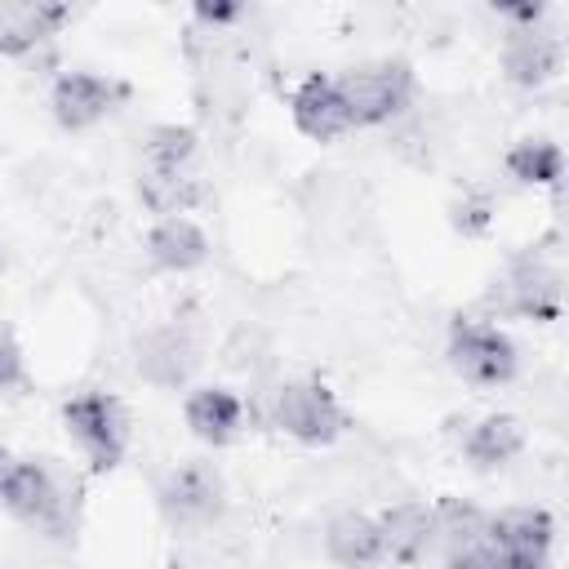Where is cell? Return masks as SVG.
I'll use <instances>...</instances> for the list:
<instances>
[{"label": "cell", "instance_id": "20", "mask_svg": "<svg viewBox=\"0 0 569 569\" xmlns=\"http://www.w3.org/2000/svg\"><path fill=\"white\" fill-rule=\"evenodd\" d=\"M156 360H169V382H178V378L187 373V365H191V347H187V342H182V333H173V329L151 333V338H147V347H142V356H138V369L147 373Z\"/></svg>", "mask_w": 569, "mask_h": 569}, {"label": "cell", "instance_id": "10", "mask_svg": "<svg viewBox=\"0 0 569 569\" xmlns=\"http://www.w3.org/2000/svg\"><path fill=\"white\" fill-rule=\"evenodd\" d=\"M480 538L493 547V551H507V556H538L547 560L551 542H556V520L547 507H507L498 516H489L480 525Z\"/></svg>", "mask_w": 569, "mask_h": 569}, {"label": "cell", "instance_id": "13", "mask_svg": "<svg viewBox=\"0 0 569 569\" xmlns=\"http://www.w3.org/2000/svg\"><path fill=\"white\" fill-rule=\"evenodd\" d=\"M507 311L533 316V320H556L560 316V271L538 258H520L507 271Z\"/></svg>", "mask_w": 569, "mask_h": 569}, {"label": "cell", "instance_id": "17", "mask_svg": "<svg viewBox=\"0 0 569 569\" xmlns=\"http://www.w3.org/2000/svg\"><path fill=\"white\" fill-rule=\"evenodd\" d=\"M378 520H382L387 556L400 560V565L418 560V556L431 547V538H436V511H431V507H418V502H400L396 511H387V516H378Z\"/></svg>", "mask_w": 569, "mask_h": 569}, {"label": "cell", "instance_id": "2", "mask_svg": "<svg viewBox=\"0 0 569 569\" xmlns=\"http://www.w3.org/2000/svg\"><path fill=\"white\" fill-rule=\"evenodd\" d=\"M62 422H67V436L80 445V453L89 458L93 471L120 467V458L129 449V413L116 396L80 391L62 405Z\"/></svg>", "mask_w": 569, "mask_h": 569}, {"label": "cell", "instance_id": "23", "mask_svg": "<svg viewBox=\"0 0 569 569\" xmlns=\"http://www.w3.org/2000/svg\"><path fill=\"white\" fill-rule=\"evenodd\" d=\"M485 569H547V560H538V556H507V551L489 547V565Z\"/></svg>", "mask_w": 569, "mask_h": 569}, {"label": "cell", "instance_id": "7", "mask_svg": "<svg viewBox=\"0 0 569 569\" xmlns=\"http://www.w3.org/2000/svg\"><path fill=\"white\" fill-rule=\"evenodd\" d=\"M124 93L129 89L120 80H107L98 71H62L49 89V111L62 129L76 133V129H89V124L107 120Z\"/></svg>", "mask_w": 569, "mask_h": 569}, {"label": "cell", "instance_id": "25", "mask_svg": "<svg viewBox=\"0 0 569 569\" xmlns=\"http://www.w3.org/2000/svg\"><path fill=\"white\" fill-rule=\"evenodd\" d=\"M0 267H4V258H0Z\"/></svg>", "mask_w": 569, "mask_h": 569}, {"label": "cell", "instance_id": "3", "mask_svg": "<svg viewBox=\"0 0 569 569\" xmlns=\"http://www.w3.org/2000/svg\"><path fill=\"white\" fill-rule=\"evenodd\" d=\"M338 93L347 102L351 129L387 124L413 102V71L409 62H369L338 76Z\"/></svg>", "mask_w": 569, "mask_h": 569}, {"label": "cell", "instance_id": "24", "mask_svg": "<svg viewBox=\"0 0 569 569\" xmlns=\"http://www.w3.org/2000/svg\"><path fill=\"white\" fill-rule=\"evenodd\" d=\"M9 462H13V458H9V449L0 445V485H4V471H9Z\"/></svg>", "mask_w": 569, "mask_h": 569}, {"label": "cell", "instance_id": "21", "mask_svg": "<svg viewBox=\"0 0 569 569\" xmlns=\"http://www.w3.org/2000/svg\"><path fill=\"white\" fill-rule=\"evenodd\" d=\"M27 382V356L18 347V338L9 329H0V391L22 387Z\"/></svg>", "mask_w": 569, "mask_h": 569}, {"label": "cell", "instance_id": "11", "mask_svg": "<svg viewBox=\"0 0 569 569\" xmlns=\"http://www.w3.org/2000/svg\"><path fill=\"white\" fill-rule=\"evenodd\" d=\"M560 62H565V49L542 27H525V31L511 27L507 31V44H502V71H507V80H516L525 89H542L547 80L560 76Z\"/></svg>", "mask_w": 569, "mask_h": 569}, {"label": "cell", "instance_id": "16", "mask_svg": "<svg viewBox=\"0 0 569 569\" xmlns=\"http://www.w3.org/2000/svg\"><path fill=\"white\" fill-rule=\"evenodd\" d=\"M525 449V422L516 413H489L480 418L467 440H462V453L476 462V467H502L511 462L516 453Z\"/></svg>", "mask_w": 569, "mask_h": 569}, {"label": "cell", "instance_id": "12", "mask_svg": "<svg viewBox=\"0 0 569 569\" xmlns=\"http://www.w3.org/2000/svg\"><path fill=\"white\" fill-rule=\"evenodd\" d=\"M325 551L338 569H369L378 560H387V538H382V520L365 516V511H342L329 520L325 529Z\"/></svg>", "mask_w": 569, "mask_h": 569}, {"label": "cell", "instance_id": "9", "mask_svg": "<svg viewBox=\"0 0 569 569\" xmlns=\"http://www.w3.org/2000/svg\"><path fill=\"white\" fill-rule=\"evenodd\" d=\"M160 507L173 525H204L222 507V480L204 462H182L160 485Z\"/></svg>", "mask_w": 569, "mask_h": 569}, {"label": "cell", "instance_id": "14", "mask_svg": "<svg viewBox=\"0 0 569 569\" xmlns=\"http://www.w3.org/2000/svg\"><path fill=\"white\" fill-rule=\"evenodd\" d=\"M182 418H187L191 436H200L204 445H227V440H236V431L244 422V405L227 387H196L182 400Z\"/></svg>", "mask_w": 569, "mask_h": 569}, {"label": "cell", "instance_id": "8", "mask_svg": "<svg viewBox=\"0 0 569 569\" xmlns=\"http://www.w3.org/2000/svg\"><path fill=\"white\" fill-rule=\"evenodd\" d=\"M289 116H293V129L311 142H333V138L351 133V116L338 93V80L320 76V71L298 80V89L289 93Z\"/></svg>", "mask_w": 569, "mask_h": 569}, {"label": "cell", "instance_id": "6", "mask_svg": "<svg viewBox=\"0 0 569 569\" xmlns=\"http://www.w3.org/2000/svg\"><path fill=\"white\" fill-rule=\"evenodd\" d=\"M0 507L31 529H58L67 511L62 489L44 462H9L4 485H0Z\"/></svg>", "mask_w": 569, "mask_h": 569}, {"label": "cell", "instance_id": "15", "mask_svg": "<svg viewBox=\"0 0 569 569\" xmlns=\"http://www.w3.org/2000/svg\"><path fill=\"white\" fill-rule=\"evenodd\" d=\"M147 258L160 271H191L209 258V236L191 218H160L147 231Z\"/></svg>", "mask_w": 569, "mask_h": 569}, {"label": "cell", "instance_id": "1", "mask_svg": "<svg viewBox=\"0 0 569 569\" xmlns=\"http://www.w3.org/2000/svg\"><path fill=\"white\" fill-rule=\"evenodd\" d=\"M138 196L160 218H182L204 196L200 173H196V129H187V124L151 129L147 151H142Z\"/></svg>", "mask_w": 569, "mask_h": 569}, {"label": "cell", "instance_id": "18", "mask_svg": "<svg viewBox=\"0 0 569 569\" xmlns=\"http://www.w3.org/2000/svg\"><path fill=\"white\" fill-rule=\"evenodd\" d=\"M71 18L67 4H27V9H9L0 22V53H22L36 40L53 36L62 22Z\"/></svg>", "mask_w": 569, "mask_h": 569}, {"label": "cell", "instance_id": "4", "mask_svg": "<svg viewBox=\"0 0 569 569\" xmlns=\"http://www.w3.org/2000/svg\"><path fill=\"white\" fill-rule=\"evenodd\" d=\"M271 422L298 445H333L351 427V418L338 405V396L316 378L284 382L276 391V400H271Z\"/></svg>", "mask_w": 569, "mask_h": 569}, {"label": "cell", "instance_id": "5", "mask_svg": "<svg viewBox=\"0 0 569 569\" xmlns=\"http://www.w3.org/2000/svg\"><path fill=\"white\" fill-rule=\"evenodd\" d=\"M449 365L458 378L476 382V387H502L516 378L520 369V351L516 342L485 320H453L449 325Z\"/></svg>", "mask_w": 569, "mask_h": 569}, {"label": "cell", "instance_id": "22", "mask_svg": "<svg viewBox=\"0 0 569 569\" xmlns=\"http://www.w3.org/2000/svg\"><path fill=\"white\" fill-rule=\"evenodd\" d=\"M244 9L240 4H231V0H222V4H209V0H200L196 4V18L200 22H213V27H227V22H236Z\"/></svg>", "mask_w": 569, "mask_h": 569}, {"label": "cell", "instance_id": "19", "mask_svg": "<svg viewBox=\"0 0 569 569\" xmlns=\"http://www.w3.org/2000/svg\"><path fill=\"white\" fill-rule=\"evenodd\" d=\"M507 173L525 187H556L565 178V151L551 138H525L507 151Z\"/></svg>", "mask_w": 569, "mask_h": 569}]
</instances>
